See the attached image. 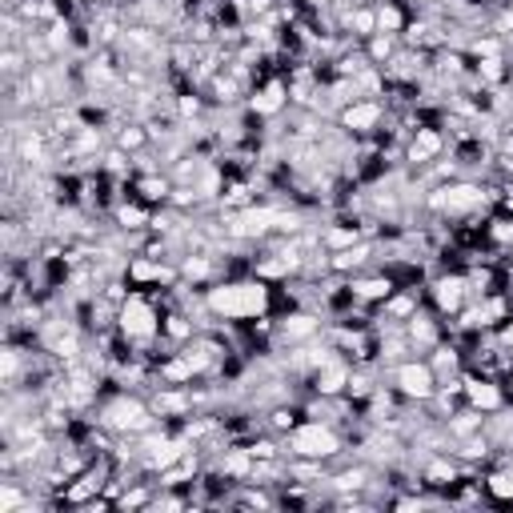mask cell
<instances>
[{"label":"cell","instance_id":"1","mask_svg":"<svg viewBox=\"0 0 513 513\" xmlns=\"http://www.w3.org/2000/svg\"><path fill=\"white\" fill-rule=\"evenodd\" d=\"M205 305L209 313L225 317V321H249V317H261L269 309V289L265 281H233V285H217L205 293Z\"/></svg>","mask_w":513,"mask_h":513},{"label":"cell","instance_id":"8","mask_svg":"<svg viewBox=\"0 0 513 513\" xmlns=\"http://www.w3.org/2000/svg\"><path fill=\"white\" fill-rule=\"evenodd\" d=\"M461 394H466V401L474 409H481V414H498V409L506 405V389L494 385L489 377H474V374H469L466 381H461Z\"/></svg>","mask_w":513,"mask_h":513},{"label":"cell","instance_id":"22","mask_svg":"<svg viewBox=\"0 0 513 513\" xmlns=\"http://www.w3.org/2000/svg\"><path fill=\"white\" fill-rule=\"evenodd\" d=\"M414 5H429V0H414Z\"/></svg>","mask_w":513,"mask_h":513},{"label":"cell","instance_id":"7","mask_svg":"<svg viewBox=\"0 0 513 513\" xmlns=\"http://www.w3.org/2000/svg\"><path fill=\"white\" fill-rule=\"evenodd\" d=\"M381 117H385V105L374 97H361L354 105L341 108V128H345V133H374L381 125Z\"/></svg>","mask_w":513,"mask_h":513},{"label":"cell","instance_id":"15","mask_svg":"<svg viewBox=\"0 0 513 513\" xmlns=\"http://www.w3.org/2000/svg\"><path fill=\"white\" fill-rule=\"evenodd\" d=\"M349 293L357 301H389L394 297V277H365V281H354Z\"/></svg>","mask_w":513,"mask_h":513},{"label":"cell","instance_id":"18","mask_svg":"<svg viewBox=\"0 0 513 513\" xmlns=\"http://www.w3.org/2000/svg\"><path fill=\"white\" fill-rule=\"evenodd\" d=\"M317 333V317L313 313H297L281 321V337L285 341H301V337H313Z\"/></svg>","mask_w":513,"mask_h":513},{"label":"cell","instance_id":"12","mask_svg":"<svg viewBox=\"0 0 513 513\" xmlns=\"http://www.w3.org/2000/svg\"><path fill=\"white\" fill-rule=\"evenodd\" d=\"M457 481H461V466L454 461V454L429 457V466H426V486H434V489H454Z\"/></svg>","mask_w":513,"mask_h":513},{"label":"cell","instance_id":"3","mask_svg":"<svg viewBox=\"0 0 513 513\" xmlns=\"http://www.w3.org/2000/svg\"><path fill=\"white\" fill-rule=\"evenodd\" d=\"M100 426H108L113 434H145L153 426V405H145L140 397H117L100 409Z\"/></svg>","mask_w":513,"mask_h":513},{"label":"cell","instance_id":"16","mask_svg":"<svg viewBox=\"0 0 513 513\" xmlns=\"http://www.w3.org/2000/svg\"><path fill=\"white\" fill-rule=\"evenodd\" d=\"M329 486H333L337 494H365V489H369V469H365V466L341 469V474L329 477Z\"/></svg>","mask_w":513,"mask_h":513},{"label":"cell","instance_id":"2","mask_svg":"<svg viewBox=\"0 0 513 513\" xmlns=\"http://www.w3.org/2000/svg\"><path fill=\"white\" fill-rule=\"evenodd\" d=\"M289 454L297 461H325L341 454V437L333 434L329 421H305L289 434Z\"/></svg>","mask_w":513,"mask_h":513},{"label":"cell","instance_id":"6","mask_svg":"<svg viewBox=\"0 0 513 513\" xmlns=\"http://www.w3.org/2000/svg\"><path fill=\"white\" fill-rule=\"evenodd\" d=\"M477 205H486V189H481V185H469V180H457V185H441L437 193H429V209H437V213H449V217L474 213Z\"/></svg>","mask_w":513,"mask_h":513},{"label":"cell","instance_id":"5","mask_svg":"<svg viewBox=\"0 0 513 513\" xmlns=\"http://www.w3.org/2000/svg\"><path fill=\"white\" fill-rule=\"evenodd\" d=\"M394 385H397V394L409 401H434L441 377L434 374L429 361H401L397 374H394Z\"/></svg>","mask_w":513,"mask_h":513},{"label":"cell","instance_id":"20","mask_svg":"<svg viewBox=\"0 0 513 513\" xmlns=\"http://www.w3.org/2000/svg\"><path fill=\"white\" fill-rule=\"evenodd\" d=\"M401 28H405V16H401V8L394 0L377 5V33H401Z\"/></svg>","mask_w":513,"mask_h":513},{"label":"cell","instance_id":"13","mask_svg":"<svg viewBox=\"0 0 513 513\" xmlns=\"http://www.w3.org/2000/svg\"><path fill=\"white\" fill-rule=\"evenodd\" d=\"M173 189H177V180L173 177H160V173H145V177H137V193L140 200H149V205H165V200H173Z\"/></svg>","mask_w":513,"mask_h":513},{"label":"cell","instance_id":"9","mask_svg":"<svg viewBox=\"0 0 513 513\" xmlns=\"http://www.w3.org/2000/svg\"><path fill=\"white\" fill-rule=\"evenodd\" d=\"M349 374H354V369H349V361H341V357H329L325 365L317 369L313 374V389L321 394V401H329V397H341L349 389Z\"/></svg>","mask_w":513,"mask_h":513},{"label":"cell","instance_id":"10","mask_svg":"<svg viewBox=\"0 0 513 513\" xmlns=\"http://www.w3.org/2000/svg\"><path fill=\"white\" fill-rule=\"evenodd\" d=\"M434 301L441 313H461V305L469 301V281L466 277H437L434 281Z\"/></svg>","mask_w":513,"mask_h":513},{"label":"cell","instance_id":"11","mask_svg":"<svg viewBox=\"0 0 513 513\" xmlns=\"http://www.w3.org/2000/svg\"><path fill=\"white\" fill-rule=\"evenodd\" d=\"M441 149H446V140H441L437 128H417L414 140H409V149H405V160L421 169V165H429V160H437Z\"/></svg>","mask_w":513,"mask_h":513},{"label":"cell","instance_id":"14","mask_svg":"<svg viewBox=\"0 0 513 513\" xmlns=\"http://www.w3.org/2000/svg\"><path fill=\"white\" fill-rule=\"evenodd\" d=\"M285 100H289V85H285V80H273V85H265V88H261V93L253 97V113L273 117V113H281V108H285Z\"/></svg>","mask_w":513,"mask_h":513},{"label":"cell","instance_id":"21","mask_svg":"<svg viewBox=\"0 0 513 513\" xmlns=\"http://www.w3.org/2000/svg\"><path fill=\"white\" fill-rule=\"evenodd\" d=\"M25 60H28V53H20L16 45H8L5 48V60H0V68H5V77H20V73H25Z\"/></svg>","mask_w":513,"mask_h":513},{"label":"cell","instance_id":"17","mask_svg":"<svg viewBox=\"0 0 513 513\" xmlns=\"http://www.w3.org/2000/svg\"><path fill=\"white\" fill-rule=\"evenodd\" d=\"M117 225L125 229V233H140V229H153V217L140 205H117Z\"/></svg>","mask_w":513,"mask_h":513},{"label":"cell","instance_id":"19","mask_svg":"<svg viewBox=\"0 0 513 513\" xmlns=\"http://www.w3.org/2000/svg\"><path fill=\"white\" fill-rule=\"evenodd\" d=\"M486 489H489V498H498V501H513V461H506V469L486 477Z\"/></svg>","mask_w":513,"mask_h":513},{"label":"cell","instance_id":"4","mask_svg":"<svg viewBox=\"0 0 513 513\" xmlns=\"http://www.w3.org/2000/svg\"><path fill=\"white\" fill-rule=\"evenodd\" d=\"M117 321H120V333H125L128 341H149L160 333V325L165 321L157 317V309L149 305L145 297H128L117 305Z\"/></svg>","mask_w":513,"mask_h":513}]
</instances>
